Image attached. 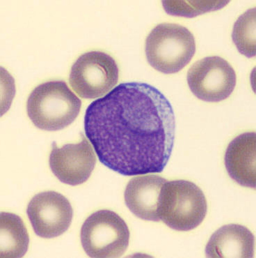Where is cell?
<instances>
[{"label": "cell", "instance_id": "cell-1", "mask_svg": "<svg viewBox=\"0 0 256 258\" xmlns=\"http://www.w3.org/2000/svg\"><path fill=\"white\" fill-rule=\"evenodd\" d=\"M83 125L101 163L122 175L160 173L169 161L175 114L152 85H118L89 105Z\"/></svg>", "mask_w": 256, "mask_h": 258}, {"label": "cell", "instance_id": "cell-2", "mask_svg": "<svg viewBox=\"0 0 256 258\" xmlns=\"http://www.w3.org/2000/svg\"><path fill=\"white\" fill-rule=\"evenodd\" d=\"M81 106V100L64 81H49L32 91L27 100V112L37 128L56 132L71 124Z\"/></svg>", "mask_w": 256, "mask_h": 258}, {"label": "cell", "instance_id": "cell-3", "mask_svg": "<svg viewBox=\"0 0 256 258\" xmlns=\"http://www.w3.org/2000/svg\"><path fill=\"white\" fill-rule=\"evenodd\" d=\"M208 205L202 190L185 180L166 181L158 201L159 219L177 231H190L201 224Z\"/></svg>", "mask_w": 256, "mask_h": 258}, {"label": "cell", "instance_id": "cell-4", "mask_svg": "<svg viewBox=\"0 0 256 258\" xmlns=\"http://www.w3.org/2000/svg\"><path fill=\"white\" fill-rule=\"evenodd\" d=\"M195 52L193 34L182 25H158L146 39L147 60L150 66L163 74L179 72L190 62Z\"/></svg>", "mask_w": 256, "mask_h": 258}, {"label": "cell", "instance_id": "cell-5", "mask_svg": "<svg viewBox=\"0 0 256 258\" xmlns=\"http://www.w3.org/2000/svg\"><path fill=\"white\" fill-rule=\"evenodd\" d=\"M130 230L124 220L110 210L87 218L81 229V245L91 257H119L126 251Z\"/></svg>", "mask_w": 256, "mask_h": 258}, {"label": "cell", "instance_id": "cell-6", "mask_svg": "<svg viewBox=\"0 0 256 258\" xmlns=\"http://www.w3.org/2000/svg\"><path fill=\"white\" fill-rule=\"evenodd\" d=\"M119 76V67L112 56L91 51L81 54L72 65L69 83L81 98L96 99L110 92Z\"/></svg>", "mask_w": 256, "mask_h": 258}, {"label": "cell", "instance_id": "cell-7", "mask_svg": "<svg viewBox=\"0 0 256 258\" xmlns=\"http://www.w3.org/2000/svg\"><path fill=\"white\" fill-rule=\"evenodd\" d=\"M231 65L217 56L203 58L188 71V83L192 93L206 102H219L229 97L236 86Z\"/></svg>", "mask_w": 256, "mask_h": 258}, {"label": "cell", "instance_id": "cell-8", "mask_svg": "<svg viewBox=\"0 0 256 258\" xmlns=\"http://www.w3.org/2000/svg\"><path fill=\"white\" fill-rule=\"evenodd\" d=\"M27 214L34 232L40 237L51 239L68 230L73 210L64 196L47 191L34 196L27 206Z\"/></svg>", "mask_w": 256, "mask_h": 258}, {"label": "cell", "instance_id": "cell-9", "mask_svg": "<svg viewBox=\"0 0 256 258\" xmlns=\"http://www.w3.org/2000/svg\"><path fill=\"white\" fill-rule=\"evenodd\" d=\"M51 170L61 182L77 186L86 182L96 164L94 151L84 136L80 143L67 144L61 148L52 143L49 158Z\"/></svg>", "mask_w": 256, "mask_h": 258}, {"label": "cell", "instance_id": "cell-10", "mask_svg": "<svg viewBox=\"0 0 256 258\" xmlns=\"http://www.w3.org/2000/svg\"><path fill=\"white\" fill-rule=\"evenodd\" d=\"M255 132L241 134L228 145L224 161L227 172L238 184L255 188Z\"/></svg>", "mask_w": 256, "mask_h": 258}, {"label": "cell", "instance_id": "cell-11", "mask_svg": "<svg viewBox=\"0 0 256 258\" xmlns=\"http://www.w3.org/2000/svg\"><path fill=\"white\" fill-rule=\"evenodd\" d=\"M166 182L164 178L155 174L133 178L125 188V204L139 219L157 222L160 220L157 212L159 194Z\"/></svg>", "mask_w": 256, "mask_h": 258}, {"label": "cell", "instance_id": "cell-12", "mask_svg": "<svg viewBox=\"0 0 256 258\" xmlns=\"http://www.w3.org/2000/svg\"><path fill=\"white\" fill-rule=\"evenodd\" d=\"M255 238L246 227L224 225L211 236L206 247L208 257H253Z\"/></svg>", "mask_w": 256, "mask_h": 258}, {"label": "cell", "instance_id": "cell-13", "mask_svg": "<svg viewBox=\"0 0 256 258\" xmlns=\"http://www.w3.org/2000/svg\"><path fill=\"white\" fill-rule=\"evenodd\" d=\"M0 223V257H23L28 250L30 237L23 220L16 214L2 212Z\"/></svg>", "mask_w": 256, "mask_h": 258}, {"label": "cell", "instance_id": "cell-14", "mask_svg": "<svg viewBox=\"0 0 256 258\" xmlns=\"http://www.w3.org/2000/svg\"><path fill=\"white\" fill-rule=\"evenodd\" d=\"M255 8L248 9L234 25L232 39L237 50L248 58L255 56Z\"/></svg>", "mask_w": 256, "mask_h": 258}, {"label": "cell", "instance_id": "cell-15", "mask_svg": "<svg viewBox=\"0 0 256 258\" xmlns=\"http://www.w3.org/2000/svg\"><path fill=\"white\" fill-rule=\"evenodd\" d=\"M228 2H163L166 13L174 16L192 18L226 6Z\"/></svg>", "mask_w": 256, "mask_h": 258}]
</instances>
